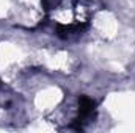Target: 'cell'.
<instances>
[{"label": "cell", "mask_w": 135, "mask_h": 133, "mask_svg": "<svg viewBox=\"0 0 135 133\" xmlns=\"http://www.w3.org/2000/svg\"><path fill=\"white\" fill-rule=\"evenodd\" d=\"M93 106H94V103H93L91 100L86 99V97H83V99H82V103H80V114H82V116L90 114V113L93 111Z\"/></svg>", "instance_id": "1"}]
</instances>
